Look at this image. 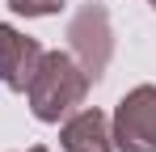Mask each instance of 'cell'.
<instances>
[{
  "label": "cell",
  "mask_w": 156,
  "mask_h": 152,
  "mask_svg": "<svg viewBox=\"0 0 156 152\" xmlns=\"http://www.w3.org/2000/svg\"><path fill=\"white\" fill-rule=\"evenodd\" d=\"M9 9L21 13V17H51L63 9V0H9Z\"/></svg>",
  "instance_id": "cell-6"
},
{
  "label": "cell",
  "mask_w": 156,
  "mask_h": 152,
  "mask_svg": "<svg viewBox=\"0 0 156 152\" xmlns=\"http://www.w3.org/2000/svg\"><path fill=\"white\" fill-rule=\"evenodd\" d=\"M68 42H72V59H76L89 80H101L114 55V30H110V13L105 4H84L68 25Z\"/></svg>",
  "instance_id": "cell-2"
},
{
  "label": "cell",
  "mask_w": 156,
  "mask_h": 152,
  "mask_svg": "<svg viewBox=\"0 0 156 152\" xmlns=\"http://www.w3.org/2000/svg\"><path fill=\"white\" fill-rule=\"evenodd\" d=\"M26 152H47V148H42V144H34V148H26Z\"/></svg>",
  "instance_id": "cell-7"
},
{
  "label": "cell",
  "mask_w": 156,
  "mask_h": 152,
  "mask_svg": "<svg viewBox=\"0 0 156 152\" xmlns=\"http://www.w3.org/2000/svg\"><path fill=\"white\" fill-rule=\"evenodd\" d=\"M148 4H152V9H156V0H148Z\"/></svg>",
  "instance_id": "cell-8"
},
{
  "label": "cell",
  "mask_w": 156,
  "mask_h": 152,
  "mask_svg": "<svg viewBox=\"0 0 156 152\" xmlns=\"http://www.w3.org/2000/svg\"><path fill=\"white\" fill-rule=\"evenodd\" d=\"M110 135L118 152H156V85H139L118 101Z\"/></svg>",
  "instance_id": "cell-3"
},
{
  "label": "cell",
  "mask_w": 156,
  "mask_h": 152,
  "mask_svg": "<svg viewBox=\"0 0 156 152\" xmlns=\"http://www.w3.org/2000/svg\"><path fill=\"white\" fill-rule=\"evenodd\" d=\"M89 76L72 59V51H42L38 68L26 85V97H30V110L34 118L42 123H59L68 114H76L84 106V93H89Z\"/></svg>",
  "instance_id": "cell-1"
},
{
  "label": "cell",
  "mask_w": 156,
  "mask_h": 152,
  "mask_svg": "<svg viewBox=\"0 0 156 152\" xmlns=\"http://www.w3.org/2000/svg\"><path fill=\"white\" fill-rule=\"evenodd\" d=\"M63 152H114V135H110V118L101 110H76L68 114V123L59 131Z\"/></svg>",
  "instance_id": "cell-5"
},
{
  "label": "cell",
  "mask_w": 156,
  "mask_h": 152,
  "mask_svg": "<svg viewBox=\"0 0 156 152\" xmlns=\"http://www.w3.org/2000/svg\"><path fill=\"white\" fill-rule=\"evenodd\" d=\"M38 59H42L38 38H30L21 30H13L9 21H0V80H4L13 93H26Z\"/></svg>",
  "instance_id": "cell-4"
}]
</instances>
